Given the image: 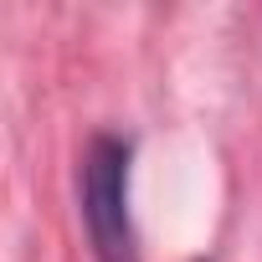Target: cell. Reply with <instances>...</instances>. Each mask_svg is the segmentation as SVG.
<instances>
[{"label": "cell", "instance_id": "6da1fadb", "mask_svg": "<svg viewBox=\"0 0 262 262\" xmlns=\"http://www.w3.org/2000/svg\"><path fill=\"white\" fill-rule=\"evenodd\" d=\"M128 149L123 134H93L82 149L77 170V195H82V226L93 242L98 262H139L134 252V221H128Z\"/></svg>", "mask_w": 262, "mask_h": 262}]
</instances>
